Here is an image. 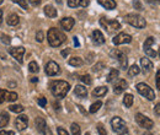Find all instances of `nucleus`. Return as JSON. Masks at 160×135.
I'll return each mask as SVG.
<instances>
[{
    "label": "nucleus",
    "instance_id": "1",
    "mask_svg": "<svg viewBox=\"0 0 160 135\" xmlns=\"http://www.w3.org/2000/svg\"><path fill=\"white\" fill-rule=\"evenodd\" d=\"M70 90V85L67 82V81H63V80H57V81H53L51 84V91L53 94V96L57 97V98H63V97L67 96V94L69 92Z\"/></svg>",
    "mask_w": 160,
    "mask_h": 135
},
{
    "label": "nucleus",
    "instance_id": "2",
    "mask_svg": "<svg viewBox=\"0 0 160 135\" xmlns=\"http://www.w3.org/2000/svg\"><path fill=\"white\" fill-rule=\"evenodd\" d=\"M47 38H48V43L52 47H59L65 42L67 37L58 28H49V31L47 33Z\"/></svg>",
    "mask_w": 160,
    "mask_h": 135
},
{
    "label": "nucleus",
    "instance_id": "3",
    "mask_svg": "<svg viewBox=\"0 0 160 135\" xmlns=\"http://www.w3.org/2000/svg\"><path fill=\"white\" fill-rule=\"evenodd\" d=\"M124 22L129 23L131 26L136 27V28H144L147 26V21L143 19L140 15L137 14H128L124 16Z\"/></svg>",
    "mask_w": 160,
    "mask_h": 135
},
{
    "label": "nucleus",
    "instance_id": "4",
    "mask_svg": "<svg viewBox=\"0 0 160 135\" xmlns=\"http://www.w3.org/2000/svg\"><path fill=\"white\" fill-rule=\"evenodd\" d=\"M100 25L108 32V33H112V32H115V31H118L121 28V23L117 20H108V19H106V17H101Z\"/></svg>",
    "mask_w": 160,
    "mask_h": 135
},
{
    "label": "nucleus",
    "instance_id": "5",
    "mask_svg": "<svg viewBox=\"0 0 160 135\" xmlns=\"http://www.w3.org/2000/svg\"><path fill=\"white\" fill-rule=\"evenodd\" d=\"M137 91L139 92L142 96L145 97V98L149 99V101H153V99L155 98V94H154L153 89H152L150 86H148L147 84H144V82H139V84L137 85Z\"/></svg>",
    "mask_w": 160,
    "mask_h": 135
},
{
    "label": "nucleus",
    "instance_id": "6",
    "mask_svg": "<svg viewBox=\"0 0 160 135\" xmlns=\"http://www.w3.org/2000/svg\"><path fill=\"white\" fill-rule=\"evenodd\" d=\"M111 127H112V130L118 135L127 132V125H126L124 120L120 117H113L111 119Z\"/></svg>",
    "mask_w": 160,
    "mask_h": 135
},
{
    "label": "nucleus",
    "instance_id": "7",
    "mask_svg": "<svg viewBox=\"0 0 160 135\" xmlns=\"http://www.w3.org/2000/svg\"><path fill=\"white\" fill-rule=\"evenodd\" d=\"M136 122L138 123V125H139L140 128H144V129H152L154 127V122L150 118L142 114V113H137L136 114Z\"/></svg>",
    "mask_w": 160,
    "mask_h": 135
},
{
    "label": "nucleus",
    "instance_id": "8",
    "mask_svg": "<svg viewBox=\"0 0 160 135\" xmlns=\"http://www.w3.org/2000/svg\"><path fill=\"white\" fill-rule=\"evenodd\" d=\"M111 55L116 59V60H118L121 68H122L123 70H126V69L128 68V59H127L126 54H124L123 52H121L118 49H115V51L111 52Z\"/></svg>",
    "mask_w": 160,
    "mask_h": 135
},
{
    "label": "nucleus",
    "instance_id": "9",
    "mask_svg": "<svg viewBox=\"0 0 160 135\" xmlns=\"http://www.w3.org/2000/svg\"><path fill=\"white\" fill-rule=\"evenodd\" d=\"M35 123H36V128H37V130L40 133H42L43 135H53L52 132H51V129L47 127V123H46V120L43 118L37 117L36 120H35Z\"/></svg>",
    "mask_w": 160,
    "mask_h": 135
},
{
    "label": "nucleus",
    "instance_id": "10",
    "mask_svg": "<svg viewBox=\"0 0 160 135\" xmlns=\"http://www.w3.org/2000/svg\"><path fill=\"white\" fill-rule=\"evenodd\" d=\"M153 43H154V37H148L144 42V52H145V54L148 57H152V58L157 57V52L152 48Z\"/></svg>",
    "mask_w": 160,
    "mask_h": 135
},
{
    "label": "nucleus",
    "instance_id": "11",
    "mask_svg": "<svg viewBox=\"0 0 160 135\" xmlns=\"http://www.w3.org/2000/svg\"><path fill=\"white\" fill-rule=\"evenodd\" d=\"M59 73L60 68L56 61H48L47 63V65H46V74L48 76H54V75H58Z\"/></svg>",
    "mask_w": 160,
    "mask_h": 135
},
{
    "label": "nucleus",
    "instance_id": "12",
    "mask_svg": "<svg viewBox=\"0 0 160 135\" xmlns=\"http://www.w3.org/2000/svg\"><path fill=\"white\" fill-rule=\"evenodd\" d=\"M112 42L115 46H120V44H126V43H131L132 42V37L127 33H118L117 36H115L112 38Z\"/></svg>",
    "mask_w": 160,
    "mask_h": 135
},
{
    "label": "nucleus",
    "instance_id": "13",
    "mask_svg": "<svg viewBox=\"0 0 160 135\" xmlns=\"http://www.w3.org/2000/svg\"><path fill=\"white\" fill-rule=\"evenodd\" d=\"M9 53L16 59L20 64L23 63V54H25V48L23 47H16V48H10L9 49Z\"/></svg>",
    "mask_w": 160,
    "mask_h": 135
},
{
    "label": "nucleus",
    "instance_id": "14",
    "mask_svg": "<svg viewBox=\"0 0 160 135\" xmlns=\"http://www.w3.org/2000/svg\"><path fill=\"white\" fill-rule=\"evenodd\" d=\"M15 127L19 132H22L25 130L27 127H28V117L27 116H19L15 120Z\"/></svg>",
    "mask_w": 160,
    "mask_h": 135
},
{
    "label": "nucleus",
    "instance_id": "15",
    "mask_svg": "<svg viewBox=\"0 0 160 135\" xmlns=\"http://www.w3.org/2000/svg\"><path fill=\"white\" fill-rule=\"evenodd\" d=\"M127 87H128L127 81L123 80V79H121V80H118V81L115 84V86H113V92L117 94V95H120L124 90H127Z\"/></svg>",
    "mask_w": 160,
    "mask_h": 135
},
{
    "label": "nucleus",
    "instance_id": "16",
    "mask_svg": "<svg viewBox=\"0 0 160 135\" xmlns=\"http://www.w3.org/2000/svg\"><path fill=\"white\" fill-rule=\"evenodd\" d=\"M74 23H75V21L73 17H64V19L60 20V26L65 31H70L74 27Z\"/></svg>",
    "mask_w": 160,
    "mask_h": 135
},
{
    "label": "nucleus",
    "instance_id": "17",
    "mask_svg": "<svg viewBox=\"0 0 160 135\" xmlns=\"http://www.w3.org/2000/svg\"><path fill=\"white\" fill-rule=\"evenodd\" d=\"M140 65H142V70L144 74H148L152 71L153 69V63L148 58H142L140 59Z\"/></svg>",
    "mask_w": 160,
    "mask_h": 135
},
{
    "label": "nucleus",
    "instance_id": "18",
    "mask_svg": "<svg viewBox=\"0 0 160 135\" xmlns=\"http://www.w3.org/2000/svg\"><path fill=\"white\" fill-rule=\"evenodd\" d=\"M98 2L100 4L101 6H103L107 10H113L116 7V1L115 0H98Z\"/></svg>",
    "mask_w": 160,
    "mask_h": 135
},
{
    "label": "nucleus",
    "instance_id": "19",
    "mask_svg": "<svg viewBox=\"0 0 160 135\" xmlns=\"http://www.w3.org/2000/svg\"><path fill=\"white\" fill-rule=\"evenodd\" d=\"M92 41L95 44H103L105 43V38H103V35L101 33V31L95 30L92 32Z\"/></svg>",
    "mask_w": 160,
    "mask_h": 135
},
{
    "label": "nucleus",
    "instance_id": "20",
    "mask_svg": "<svg viewBox=\"0 0 160 135\" xmlns=\"http://www.w3.org/2000/svg\"><path fill=\"white\" fill-rule=\"evenodd\" d=\"M74 94L78 97H80V98H85V97L88 96V90H86L85 86L78 85V86H75V89H74Z\"/></svg>",
    "mask_w": 160,
    "mask_h": 135
},
{
    "label": "nucleus",
    "instance_id": "21",
    "mask_svg": "<svg viewBox=\"0 0 160 135\" xmlns=\"http://www.w3.org/2000/svg\"><path fill=\"white\" fill-rule=\"evenodd\" d=\"M44 15L48 16V17H51V19H53V17L57 16V10L52 5H46L44 6Z\"/></svg>",
    "mask_w": 160,
    "mask_h": 135
},
{
    "label": "nucleus",
    "instance_id": "22",
    "mask_svg": "<svg viewBox=\"0 0 160 135\" xmlns=\"http://www.w3.org/2000/svg\"><path fill=\"white\" fill-rule=\"evenodd\" d=\"M6 22H8V25H10V26H16V25H19V22H20L19 15H18V14H10V15L8 16V19H6Z\"/></svg>",
    "mask_w": 160,
    "mask_h": 135
},
{
    "label": "nucleus",
    "instance_id": "23",
    "mask_svg": "<svg viewBox=\"0 0 160 135\" xmlns=\"http://www.w3.org/2000/svg\"><path fill=\"white\" fill-rule=\"evenodd\" d=\"M107 94V87L106 86H100V87H96L94 91H92V96L94 97H102Z\"/></svg>",
    "mask_w": 160,
    "mask_h": 135
},
{
    "label": "nucleus",
    "instance_id": "24",
    "mask_svg": "<svg viewBox=\"0 0 160 135\" xmlns=\"http://www.w3.org/2000/svg\"><path fill=\"white\" fill-rule=\"evenodd\" d=\"M9 120H10V116L6 112H2L1 113V118H0V128L6 127L9 124Z\"/></svg>",
    "mask_w": 160,
    "mask_h": 135
},
{
    "label": "nucleus",
    "instance_id": "25",
    "mask_svg": "<svg viewBox=\"0 0 160 135\" xmlns=\"http://www.w3.org/2000/svg\"><path fill=\"white\" fill-rule=\"evenodd\" d=\"M120 75V71L117 69H111L110 70V74L107 75V82H112L113 80H116Z\"/></svg>",
    "mask_w": 160,
    "mask_h": 135
},
{
    "label": "nucleus",
    "instance_id": "26",
    "mask_svg": "<svg viewBox=\"0 0 160 135\" xmlns=\"http://www.w3.org/2000/svg\"><path fill=\"white\" fill-rule=\"evenodd\" d=\"M123 104H124L127 108H129V107L133 104V95H131V94L124 95V97H123Z\"/></svg>",
    "mask_w": 160,
    "mask_h": 135
},
{
    "label": "nucleus",
    "instance_id": "27",
    "mask_svg": "<svg viewBox=\"0 0 160 135\" xmlns=\"http://www.w3.org/2000/svg\"><path fill=\"white\" fill-rule=\"evenodd\" d=\"M140 73V68L138 66V65H132L129 69H128V75L129 76H137L138 74Z\"/></svg>",
    "mask_w": 160,
    "mask_h": 135
},
{
    "label": "nucleus",
    "instance_id": "28",
    "mask_svg": "<svg viewBox=\"0 0 160 135\" xmlns=\"http://www.w3.org/2000/svg\"><path fill=\"white\" fill-rule=\"evenodd\" d=\"M16 99H18V94H16V92H9V91H5V101L15 102Z\"/></svg>",
    "mask_w": 160,
    "mask_h": 135
},
{
    "label": "nucleus",
    "instance_id": "29",
    "mask_svg": "<svg viewBox=\"0 0 160 135\" xmlns=\"http://www.w3.org/2000/svg\"><path fill=\"white\" fill-rule=\"evenodd\" d=\"M82 63H84L82 59L79 57H74V58L69 59V65H72V66H81Z\"/></svg>",
    "mask_w": 160,
    "mask_h": 135
},
{
    "label": "nucleus",
    "instance_id": "30",
    "mask_svg": "<svg viewBox=\"0 0 160 135\" xmlns=\"http://www.w3.org/2000/svg\"><path fill=\"white\" fill-rule=\"evenodd\" d=\"M101 106H102V102H101V101H98V102L92 103L91 107H90V109H89V112H90V113H96L101 108Z\"/></svg>",
    "mask_w": 160,
    "mask_h": 135
},
{
    "label": "nucleus",
    "instance_id": "31",
    "mask_svg": "<svg viewBox=\"0 0 160 135\" xmlns=\"http://www.w3.org/2000/svg\"><path fill=\"white\" fill-rule=\"evenodd\" d=\"M9 109L11 112H14V113H21V112H23V107L21 104H11L9 107Z\"/></svg>",
    "mask_w": 160,
    "mask_h": 135
},
{
    "label": "nucleus",
    "instance_id": "32",
    "mask_svg": "<svg viewBox=\"0 0 160 135\" xmlns=\"http://www.w3.org/2000/svg\"><path fill=\"white\" fill-rule=\"evenodd\" d=\"M28 70L31 71V73H38L40 71V68H38V64L36 63V61H31L30 64H28Z\"/></svg>",
    "mask_w": 160,
    "mask_h": 135
},
{
    "label": "nucleus",
    "instance_id": "33",
    "mask_svg": "<svg viewBox=\"0 0 160 135\" xmlns=\"http://www.w3.org/2000/svg\"><path fill=\"white\" fill-rule=\"evenodd\" d=\"M70 129H72V134L73 135H80V127L77 123H73Z\"/></svg>",
    "mask_w": 160,
    "mask_h": 135
},
{
    "label": "nucleus",
    "instance_id": "34",
    "mask_svg": "<svg viewBox=\"0 0 160 135\" xmlns=\"http://www.w3.org/2000/svg\"><path fill=\"white\" fill-rule=\"evenodd\" d=\"M80 5H81V0H68L69 7H78Z\"/></svg>",
    "mask_w": 160,
    "mask_h": 135
},
{
    "label": "nucleus",
    "instance_id": "35",
    "mask_svg": "<svg viewBox=\"0 0 160 135\" xmlns=\"http://www.w3.org/2000/svg\"><path fill=\"white\" fill-rule=\"evenodd\" d=\"M80 80L85 84V85H90L91 82H92V80H91V77H90V75H82V76L80 77Z\"/></svg>",
    "mask_w": 160,
    "mask_h": 135
},
{
    "label": "nucleus",
    "instance_id": "36",
    "mask_svg": "<svg viewBox=\"0 0 160 135\" xmlns=\"http://www.w3.org/2000/svg\"><path fill=\"white\" fill-rule=\"evenodd\" d=\"M15 4H19L22 9H25V10H27V1L26 0H12Z\"/></svg>",
    "mask_w": 160,
    "mask_h": 135
},
{
    "label": "nucleus",
    "instance_id": "37",
    "mask_svg": "<svg viewBox=\"0 0 160 135\" xmlns=\"http://www.w3.org/2000/svg\"><path fill=\"white\" fill-rule=\"evenodd\" d=\"M98 132H99V135H107L106 129L103 128V125H102V124H99V125H98Z\"/></svg>",
    "mask_w": 160,
    "mask_h": 135
},
{
    "label": "nucleus",
    "instance_id": "38",
    "mask_svg": "<svg viewBox=\"0 0 160 135\" xmlns=\"http://www.w3.org/2000/svg\"><path fill=\"white\" fill-rule=\"evenodd\" d=\"M0 38H1V42H2V43H6V44H10V42H11V38H10L9 36H5V35H1Z\"/></svg>",
    "mask_w": 160,
    "mask_h": 135
},
{
    "label": "nucleus",
    "instance_id": "39",
    "mask_svg": "<svg viewBox=\"0 0 160 135\" xmlns=\"http://www.w3.org/2000/svg\"><path fill=\"white\" fill-rule=\"evenodd\" d=\"M37 102H38V104H40L41 107H46V104H47V99L44 97H40L37 99Z\"/></svg>",
    "mask_w": 160,
    "mask_h": 135
},
{
    "label": "nucleus",
    "instance_id": "40",
    "mask_svg": "<svg viewBox=\"0 0 160 135\" xmlns=\"http://www.w3.org/2000/svg\"><path fill=\"white\" fill-rule=\"evenodd\" d=\"M133 6H134L137 10H143V6H142L139 0H134V1H133Z\"/></svg>",
    "mask_w": 160,
    "mask_h": 135
},
{
    "label": "nucleus",
    "instance_id": "41",
    "mask_svg": "<svg viewBox=\"0 0 160 135\" xmlns=\"http://www.w3.org/2000/svg\"><path fill=\"white\" fill-rule=\"evenodd\" d=\"M155 84H157V87H158V90L160 91V70H158V73H157V79H155Z\"/></svg>",
    "mask_w": 160,
    "mask_h": 135
},
{
    "label": "nucleus",
    "instance_id": "42",
    "mask_svg": "<svg viewBox=\"0 0 160 135\" xmlns=\"http://www.w3.org/2000/svg\"><path fill=\"white\" fill-rule=\"evenodd\" d=\"M36 39H37V42H42V41H43V32H42V31H38V32H37Z\"/></svg>",
    "mask_w": 160,
    "mask_h": 135
},
{
    "label": "nucleus",
    "instance_id": "43",
    "mask_svg": "<svg viewBox=\"0 0 160 135\" xmlns=\"http://www.w3.org/2000/svg\"><path fill=\"white\" fill-rule=\"evenodd\" d=\"M26 1H28L31 5H33V6H38L41 4V0H26Z\"/></svg>",
    "mask_w": 160,
    "mask_h": 135
},
{
    "label": "nucleus",
    "instance_id": "44",
    "mask_svg": "<svg viewBox=\"0 0 160 135\" xmlns=\"http://www.w3.org/2000/svg\"><path fill=\"white\" fill-rule=\"evenodd\" d=\"M5 91L6 90H0V103H2L5 101Z\"/></svg>",
    "mask_w": 160,
    "mask_h": 135
},
{
    "label": "nucleus",
    "instance_id": "45",
    "mask_svg": "<svg viewBox=\"0 0 160 135\" xmlns=\"http://www.w3.org/2000/svg\"><path fill=\"white\" fill-rule=\"evenodd\" d=\"M154 113H155V116L157 117H160V103H158V104L155 106V108H154Z\"/></svg>",
    "mask_w": 160,
    "mask_h": 135
},
{
    "label": "nucleus",
    "instance_id": "46",
    "mask_svg": "<svg viewBox=\"0 0 160 135\" xmlns=\"http://www.w3.org/2000/svg\"><path fill=\"white\" fill-rule=\"evenodd\" d=\"M102 66H103V64H102V63H99V64H96V65L92 68V70H94V71H99V70L102 69Z\"/></svg>",
    "mask_w": 160,
    "mask_h": 135
},
{
    "label": "nucleus",
    "instance_id": "47",
    "mask_svg": "<svg viewBox=\"0 0 160 135\" xmlns=\"http://www.w3.org/2000/svg\"><path fill=\"white\" fill-rule=\"evenodd\" d=\"M0 135H15V133L11 132V130H1Z\"/></svg>",
    "mask_w": 160,
    "mask_h": 135
},
{
    "label": "nucleus",
    "instance_id": "48",
    "mask_svg": "<svg viewBox=\"0 0 160 135\" xmlns=\"http://www.w3.org/2000/svg\"><path fill=\"white\" fill-rule=\"evenodd\" d=\"M58 135H69L68 134V132L65 130V129H63V128H58Z\"/></svg>",
    "mask_w": 160,
    "mask_h": 135
},
{
    "label": "nucleus",
    "instance_id": "49",
    "mask_svg": "<svg viewBox=\"0 0 160 135\" xmlns=\"http://www.w3.org/2000/svg\"><path fill=\"white\" fill-rule=\"evenodd\" d=\"M70 53V49L69 48H67V49H64V51H62V57H68V54Z\"/></svg>",
    "mask_w": 160,
    "mask_h": 135
},
{
    "label": "nucleus",
    "instance_id": "50",
    "mask_svg": "<svg viewBox=\"0 0 160 135\" xmlns=\"http://www.w3.org/2000/svg\"><path fill=\"white\" fill-rule=\"evenodd\" d=\"M89 4H90V1H89V0H81V5H80V6H82V7H86Z\"/></svg>",
    "mask_w": 160,
    "mask_h": 135
},
{
    "label": "nucleus",
    "instance_id": "51",
    "mask_svg": "<svg viewBox=\"0 0 160 135\" xmlns=\"http://www.w3.org/2000/svg\"><path fill=\"white\" fill-rule=\"evenodd\" d=\"M73 41H74V46H75V47H79L80 43H79V39H78V37H74V38H73Z\"/></svg>",
    "mask_w": 160,
    "mask_h": 135
},
{
    "label": "nucleus",
    "instance_id": "52",
    "mask_svg": "<svg viewBox=\"0 0 160 135\" xmlns=\"http://www.w3.org/2000/svg\"><path fill=\"white\" fill-rule=\"evenodd\" d=\"M150 4H160V0H148Z\"/></svg>",
    "mask_w": 160,
    "mask_h": 135
},
{
    "label": "nucleus",
    "instance_id": "53",
    "mask_svg": "<svg viewBox=\"0 0 160 135\" xmlns=\"http://www.w3.org/2000/svg\"><path fill=\"white\" fill-rule=\"evenodd\" d=\"M1 22H2V10L0 9V25H1Z\"/></svg>",
    "mask_w": 160,
    "mask_h": 135
},
{
    "label": "nucleus",
    "instance_id": "54",
    "mask_svg": "<svg viewBox=\"0 0 160 135\" xmlns=\"http://www.w3.org/2000/svg\"><path fill=\"white\" fill-rule=\"evenodd\" d=\"M37 81H38L37 77H32V79H31V82H37Z\"/></svg>",
    "mask_w": 160,
    "mask_h": 135
},
{
    "label": "nucleus",
    "instance_id": "55",
    "mask_svg": "<svg viewBox=\"0 0 160 135\" xmlns=\"http://www.w3.org/2000/svg\"><path fill=\"white\" fill-rule=\"evenodd\" d=\"M120 135H129V133H128V132H124V133H122V134H120Z\"/></svg>",
    "mask_w": 160,
    "mask_h": 135
},
{
    "label": "nucleus",
    "instance_id": "56",
    "mask_svg": "<svg viewBox=\"0 0 160 135\" xmlns=\"http://www.w3.org/2000/svg\"><path fill=\"white\" fill-rule=\"evenodd\" d=\"M143 135H154V134H152V133H144Z\"/></svg>",
    "mask_w": 160,
    "mask_h": 135
},
{
    "label": "nucleus",
    "instance_id": "57",
    "mask_svg": "<svg viewBox=\"0 0 160 135\" xmlns=\"http://www.w3.org/2000/svg\"><path fill=\"white\" fill-rule=\"evenodd\" d=\"M56 1H57L58 4H62V0H56Z\"/></svg>",
    "mask_w": 160,
    "mask_h": 135
},
{
    "label": "nucleus",
    "instance_id": "58",
    "mask_svg": "<svg viewBox=\"0 0 160 135\" xmlns=\"http://www.w3.org/2000/svg\"><path fill=\"white\" fill-rule=\"evenodd\" d=\"M2 2H4V0H0V5H1V4H2Z\"/></svg>",
    "mask_w": 160,
    "mask_h": 135
},
{
    "label": "nucleus",
    "instance_id": "59",
    "mask_svg": "<svg viewBox=\"0 0 160 135\" xmlns=\"http://www.w3.org/2000/svg\"><path fill=\"white\" fill-rule=\"evenodd\" d=\"M85 135H90V133H86V134H85Z\"/></svg>",
    "mask_w": 160,
    "mask_h": 135
},
{
    "label": "nucleus",
    "instance_id": "60",
    "mask_svg": "<svg viewBox=\"0 0 160 135\" xmlns=\"http://www.w3.org/2000/svg\"><path fill=\"white\" fill-rule=\"evenodd\" d=\"M159 57H160V49H159Z\"/></svg>",
    "mask_w": 160,
    "mask_h": 135
}]
</instances>
